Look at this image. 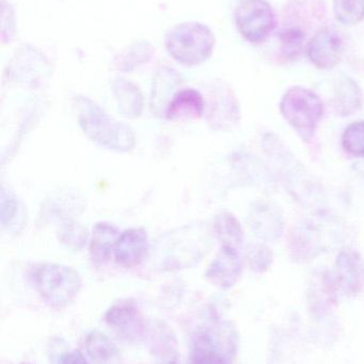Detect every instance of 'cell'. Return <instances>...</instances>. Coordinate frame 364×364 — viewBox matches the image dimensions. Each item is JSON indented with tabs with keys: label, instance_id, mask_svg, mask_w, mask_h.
<instances>
[{
	"label": "cell",
	"instance_id": "cell-14",
	"mask_svg": "<svg viewBox=\"0 0 364 364\" xmlns=\"http://www.w3.org/2000/svg\"><path fill=\"white\" fill-rule=\"evenodd\" d=\"M205 110L203 96L194 89L177 92L169 102L165 117L168 121H190L202 117Z\"/></svg>",
	"mask_w": 364,
	"mask_h": 364
},
{
	"label": "cell",
	"instance_id": "cell-24",
	"mask_svg": "<svg viewBox=\"0 0 364 364\" xmlns=\"http://www.w3.org/2000/svg\"><path fill=\"white\" fill-rule=\"evenodd\" d=\"M175 85L177 83L171 70H164L162 74L156 75L151 97L152 112L156 115L166 113L167 107L170 102L169 97Z\"/></svg>",
	"mask_w": 364,
	"mask_h": 364
},
{
	"label": "cell",
	"instance_id": "cell-16",
	"mask_svg": "<svg viewBox=\"0 0 364 364\" xmlns=\"http://www.w3.org/2000/svg\"><path fill=\"white\" fill-rule=\"evenodd\" d=\"M0 222L2 229L11 235H19L27 224V209L21 199L10 190L2 188L0 198Z\"/></svg>",
	"mask_w": 364,
	"mask_h": 364
},
{
	"label": "cell",
	"instance_id": "cell-19",
	"mask_svg": "<svg viewBox=\"0 0 364 364\" xmlns=\"http://www.w3.org/2000/svg\"><path fill=\"white\" fill-rule=\"evenodd\" d=\"M113 91L118 108L123 117L130 119L141 117L143 112V96L137 85L125 79H118L113 82Z\"/></svg>",
	"mask_w": 364,
	"mask_h": 364
},
{
	"label": "cell",
	"instance_id": "cell-10",
	"mask_svg": "<svg viewBox=\"0 0 364 364\" xmlns=\"http://www.w3.org/2000/svg\"><path fill=\"white\" fill-rule=\"evenodd\" d=\"M149 237L142 228H130L120 235L115 243V261L126 269L140 264L149 252Z\"/></svg>",
	"mask_w": 364,
	"mask_h": 364
},
{
	"label": "cell",
	"instance_id": "cell-21",
	"mask_svg": "<svg viewBox=\"0 0 364 364\" xmlns=\"http://www.w3.org/2000/svg\"><path fill=\"white\" fill-rule=\"evenodd\" d=\"M336 109L341 117L356 113L363 105V91L354 79L342 76L336 87Z\"/></svg>",
	"mask_w": 364,
	"mask_h": 364
},
{
	"label": "cell",
	"instance_id": "cell-7",
	"mask_svg": "<svg viewBox=\"0 0 364 364\" xmlns=\"http://www.w3.org/2000/svg\"><path fill=\"white\" fill-rule=\"evenodd\" d=\"M243 271V262L237 248L222 246L216 258L205 272V278L213 286L222 290L233 288Z\"/></svg>",
	"mask_w": 364,
	"mask_h": 364
},
{
	"label": "cell",
	"instance_id": "cell-32",
	"mask_svg": "<svg viewBox=\"0 0 364 364\" xmlns=\"http://www.w3.org/2000/svg\"><path fill=\"white\" fill-rule=\"evenodd\" d=\"M53 364H88L80 350H57L51 355Z\"/></svg>",
	"mask_w": 364,
	"mask_h": 364
},
{
	"label": "cell",
	"instance_id": "cell-22",
	"mask_svg": "<svg viewBox=\"0 0 364 364\" xmlns=\"http://www.w3.org/2000/svg\"><path fill=\"white\" fill-rule=\"evenodd\" d=\"M214 230L222 246L237 248L243 242V227L239 220L229 212H222L216 216Z\"/></svg>",
	"mask_w": 364,
	"mask_h": 364
},
{
	"label": "cell",
	"instance_id": "cell-5",
	"mask_svg": "<svg viewBox=\"0 0 364 364\" xmlns=\"http://www.w3.org/2000/svg\"><path fill=\"white\" fill-rule=\"evenodd\" d=\"M235 23L244 38L258 44L275 29V13L265 0H241L235 11Z\"/></svg>",
	"mask_w": 364,
	"mask_h": 364
},
{
	"label": "cell",
	"instance_id": "cell-18",
	"mask_svg": "<svg viewBox=\"0 0 364 364\" xmlns=\"http://www.w3.org/2000/svg\"><path fill=\"white\" fill-rule=\"evenodd\" d=\"M119 237L118 229L113 225L98 223L94 226L89 250L94 264L102 265L109 260Z\"/></svg>",
	"mask_w": 364,
	"mask_h": 364
},
{
	"label": "cell",
	"instance_id": "cell-27",
	"mask_svg": "<svg viewBox=\"0 0 364 364\" xmlns=\"http://www.w3.org/2000/svg\"><path fill=\"white\" fill-rule=\"evenodd\" d=\"M306 34L301 28H286L280 33V51L286 59H295L303 51Z\"/></svg>",
	"mask_w": 364,
	"mask_h": 364
},
{
	"label": "cell",
	"instance_id": "cell-28",
	"mask_svg": "<svg viewBox=\"0 0 364 364\" xmlns=\"http://www.w3.org/2000/svg\"><path fill=\"white\" fill-rule=\"evenodd\" d=\"M342 145L348 155L364 158V122L352 123L344 130Z\"/></svg>",
	"mask_w": 364,
	"mask_h": 364
},
{
	"label": "cell",
	"instance_id": "cell-8",
	"mask_svg": "<svg viewBox=\"0 0 364 364\" xmlns=\"http://www.w3.org/2000/svg\"><path fill=\"white\" fill-rule=\"evenodd\" d=\"M337 290L342 289L345 294L360 292L364 284V267L358 252L342 250L336 261L335 273H331Z\"/></svg>",
	"mask_w": 364,
	"mask_h": 364
},
{
	"label": "cell",
	"instance_id": "cell-23",
	"mask_svg": "<svg viewBox=\"0 0 364 364\" xmlns=\"http://www.w3.org/2000/svg\"><path fill=\"white\" fill-rule=\"evenodd\" d=\"M85 348L90 358L95 364H109L117 356L115 344L100 331H91L88 335Z\"/></svg>",
	"mask_w": 364,
	"mask_h": 364
},
{
	"label": "cell",
	"instance_id": "cell-9",
	"mask_svg": "<svg viewBox=\"0 0 364 364\" xmlns=\"http://www.w3.org/2000/svg\"><path fill=\"white\" fill-rule=\"evenodd\" d=\"M105 321L109 327L125 339H136L145 328L140 311L132 301H120L111 306L105 314Z\"/></svg>",
	"mask_w": 364,
	"mask_h": 364
},
{
	"label": "cell",
	"instance_id": "cell-1",
	"mask_svg": "<svg viewBox=\"0 0 364 364\" xmlns=\"http://www.w3.org/2000/svg\"><path fill=\"white\" fill-rule=\"evenodd\" d=\"M73 110L79 127L92 142L117 153H128L134 149L136 138L132 128L113 119L93 100L76 96Z\"/></svg>",
	"mask_w": 364,
	"mask_h": 364
},
{
	"label": "cell",
	"instance_id": "cell-25",
	"mask_svg": "<svg viewBox=\"0 0 364 364\" xmlns=\"http://www.w3.org/2000/svg\"><path fill=\"white\" fill-rule=\"evenodd\" d=\"M58 239L68 250L79 252L87 244L89 233L87 228L76 220H66L60 225Z\"/></svg>",
	"mask_w": 364,
	"mask_h": 364
},
{
	"label": "cell",
	"instance_id": "cell-31",
	"mask_svg": "<svg viewBox=\"0 0 364 364\" xmlns=\"http://www.w3.org/2000/svg\"><path fill=\"white\" fill-rule=\"evenodd\" d=\"M152 48L149 44L140 43V44L134 45L132 48L128 50V53H124L121 59H118L119 60L118 66H119L120 70H132L135 66L138 65V61H136V58L139 61L145 62L147 58H150Z\"/></svg>",
	"mask_w": 364,
	"mask_h": 364
},
{
	"label": "cell",
	"instance_id": "cell-15",
	"mask_svg": "<svg viewBox=\"0 0 364 364\" xmlns=\"http://www.w3.org/2000/svg\"><path fill=\"white\" fill-rule=\"evenodd\" d=\"M320 230L312 225H305L291 232V255L297 262L313 260L325 250L324 243L320 239Z\"/></svg>",
	"mask_w": 364,
	"mask_h": 364
},
{
	"label": "cell",
	"instance_id": "cell-3",
	"mask_svg": "<svg viewBox=\"0 0 364 364\" xmlns=\"http://www.w3.org/2000/svg\"><path fill=\"white\" fill-rule=\"evenodd\" d=\"M32 279L40 296L56 308L72 304L83 287V279L76 269L57 263L38 265L34 269Z\"/></svg>",
	"mask_w": 364,
	"mask_h": 364
},
{
	"label": "cell",
	"instance_id": "cell-17",
	"mask_svg": "<svg viewBox=\"0 0 364 364\" xmlns=\"http://www.w3.org/2000/svg\"><path fill=\"white\" fill-rule=\"evenodd\" d=\"M241 119L236 100L228 93L219 94L212 100L207 121L213 129L229 130Z\"/></svg>",
	"mask_w": 364,
	"mask_h": 364
},
{
	"label": "cell",
	"instance_id": "cell-4",
	"mask_svg": "<svg viewBox=\"0 0 364 364\" xmlns=\"http://www.w3.org/2000/svg\"><path fill=\"white\" fill-rule=\"evenodd\" d=\"M322 100L303 87L288 89L280 102V112L301 140L310 142L324 115Z\"/></svg>",
	"mask_w": 364,
	"mask_h": 364
},
{
	"label": "cell",
	"instance_id": "cell-33",
	"mask_svg": "<svg viewBox=\"0 0 364 364\" xmlns=\"http://www.w3.org/2000/svg\"><path fill=\"white\" fill-rule=\"evenodd\" d=\"M21 364H32V363H21Z\"/></svg>",
	"mask_w": 364,
	"mask_h": 364
},
{
	"label": "cell",
	"instance_id": "cell-11",
	"mask_svg": "<svg viewBox=\"0 0 364 364\" xmlns=\"http://www.w3.org/2000/svg\"><path fill=\"white\" fill-rule=\"evenodd\" d=\"M196 339L214 348L228 364L236 355L239 337L234 326L226 321H214L209 326L203 327L197 333Z\"/></svg>",
	"mask_w": 364,
	"mask_h": 364
},
{
	"label": "cell",
	"instance_id": "cell-30",
	"mask_svg": "<svg viewBox=\"0 0 364 364\" xmlns=\"http://www.w3.org/2000/svg\"><path fill=\"white\" fill-rule=\"evenodd\" d=\"M190 364H228L214 348L200 340L194 339Z\"/></svg>",
	"mask_w": 364,
	"mask_h": 364
},
{
	"label": "cell",
	"instance_id": "cell-29",
	"mask_svg": "<svg viewBox=\"0 0 364 364\" xmlns=\"http://www.w3.org/2000/svg\"><path fill=\"white\" fill-rule=\"evenodd\" d=\"M250 267L256 273H264L271 267L274 261V254L271 248L263 244L254 245L248 254Z\"/></svg>",
	"mask_w": 364,
	"mask_h": 364
},
{
	"label": "cell",
	"instance_id": "cell-13",
	"mask_svg": "<svg viewBox=\"0 0 364 364\" xmlns=\"http://www.w3.org/2000/svg\"><path fill=\"white\" fill-rule=\"evenodd\" d=\"M249 226L259 239L277 241L284 233V218L276 207L258 203L250 210Z\"/></svg>",
	"mask_w": 364,
	"mask_h": 364
},
{
	"label": "cell",
	"instance_id": "cell-6",
	"mask_svg": "<svg viewBox=\"0 0 364 364\" xmlns=\"http://www.w3.org/2000/svg\"><path fill=\"white\" fill-rule=\"evenodd\" d=\"M308 57L320 70H331L341 61L343 40L331 28L320 30L308 44Z\"/></svg>",
	"mask_w": 364,
	"mask_h": 364
},
{
	"label": "cell",
	"instance_id": "cell-12",
	"mask_svg": "<svg viewBox=\"0 0 364 364\" xmlns=\"http://www.w3.org/2000/svg\"><path fill=\"white\" fill-rule=\"evenodd\" d=\"M85 209L83 197L76 192L61 191L51 194L41 208L40 218L45 222L74 220Z\"/></svg>",
	"mask_w": 364,
	"mask_h": 364
},
{
	"label": "cell",
	"instance_id": "cell-26",
	"mask_svg": "<svg viewBox=\"0 0 364 364\" xmlns=\"http://www.w3.org/2000/svg\"><path fill=\"white\" fill-rule=\"evenodd\" d=\"M333 12L342 25H358L364 19V0H333Z\"/></svg>",
	"mask_w": 364,
	"mask_h": 364
},
{
	"label": "cell",
	"instance_id": "cell-2",
	"mask_svg": "<svg viewBox=\"0 0 364 364\" xmlns=\"http://www.w3.org/2000/svg\"><path fill=\"white\" fill-rule=\"evenodd\" d=\"M215 42V36L207 26L187 21L175 26L167 34L166 48L179 63L196 66L211 57Z\"/></svg>",
	"mask_w": 364,
	"mask_h": 364
},
{
	"label": "cell",
	"instance_id": "cell-20",
	"mask_svg": "<svg viewBox=\"0 0 364 364\" xmlns=\"http://www.w3.org/2000/svg\"><path fill=\"white\" fill-rule=\"evenodd\" d=\"M150 343L153 354L166 364H175L179 356L175 333L168 325L155 323L150 327Z\"/></svg>",
	"mask_w": 364,
	"mask_h": 364
}]
</instances>
